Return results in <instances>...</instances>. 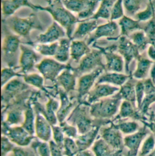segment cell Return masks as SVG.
<instances>
[{"label":"cell","mask_w":155,"mask_h":156,"mask_svg":"<svg viewBox=\"0 0 155 156\" xmlns=\"http://www.w3.org/2000/svg\"><path fill=\"white\" fill-rule=\"evenodd\" d=\"M35 9L36 10H40L49 12L54 21H56L66 30L67 37L71 40L74 32L75 24L82 21L64 7L61 0H53L46 7L35 5Z\"/></svg>","instance_id":"6da1fadb"},{"label":"cell","mask_w":155,"mask_h":156,"mask_svg":"<svg viewBox=\"0 0 155 156\" xmlns=\"http://www.w3.org/2000/svg\"><path fill=\"white\" fill-rule=\"evenodd\" d=\"M2 23L14 34L15 33L20 37L25 38L27 41L26 44L28 45L32 43L30 37V32L32 30H44L43 24L35 12L32 13L26 18L12 15L2 20Z\"/></svg>","instance_id":"7a4b0ae2"},{"label":"cell","mask_w":155,"mask_h":156,"mask_svg":"<svg viewBox=\"0 0 155 156\" xmlns=\"http://www.w3.org/2000/svg\"><path fill=\"white\" fill-rule=\"evenodd\" d=\"M2 30L5 32V36L2 42V61L8 65V67L16 68L19 55L18 52L20 45L22 43L21 41L20 37L10 32L7 26L3 23Z\"/></svg>","instance_id":"3957f363"},{"label":"cell","mask_w":155,"mask_h":156,"mask_svg":"<svg viewBox=\"0 0 155 156\" xmlns=\"http://www.w3.org/2000/svg\"><path fill=\"white\" fill-rule=\"evenodd\" d=\"M122 97L118 93L111 98L95 103L91 106L90 114L98 119H110L117 112Z\"/></svg>","instance_id":"277c9868"},{"label":"cell","mask_w":155,"mask_h":156,"mask_svg":"<svg viewBox=\"0 0 155 156\" xmlns=\"http://www.w3.org/2000/svg\"><path fill=\"white\" fill-rule=\"evenodd\" d=\"M61 2L69 10L78 13V18L82 21L95 14L101 0H61Z\"/></svg>","instance_id":"5b68a950"},{"label":"cell","mask_w":155,"mask_h":156,"mask_svg":"<svg viewBox=\"0 0 155 156\" xmlns=\"http://www.w3.org/2000/svg\"><path fill=\"white\" fill-rule=\"evenodd\" d=\"M102 51L98 49H93L85 55L79 63L77 68H72L77 77L91 73L98 67H102L105 70V65L102 62Z\"/></svg>","instance_id":"8992f818"},{"label":"cell","mask_w":155,"mask_h":156,"mask_svg":"<svg viewBox=\"0 0 155 156\" xmlns=\"http://www.w3.org/2000/svg\"><path fill=\"white\" fill-rule=\"evenodd\" d=\"M71 66L70 63H62L55 59L44 58L35 66V68L44 79L55 82L64 70Z\"/></svg>","instance_id":"52a82bcc"},{"label":"cell","mask_w":155,"mask_h":156,"mask_svg":"<svg viewBox=\"0 0 155 156\" xmlns=\"http://www.w3.org/2000/svg\"><path fill=\"white\" fill-rule=\"evenodd\" d=\"M121 34V29L118 23L115 21H109L108 23L98 26L97 28L90 35L87 40L88 46L93 44L98 39L105 37L109 40H116Z\"/></svg>","instance_id":"ba28073f"},{"label":"cell","mask_w":155,"mask_h":156,"mask_svg":"<svg viewBox=\"0 0 155 156\" xmlns=\"http://www.w3.org/2000/svg\"><path fill=\"white\" fill-rule=\"evenodd\" d=\"M116 50L124 59L126 72L129 74V66L133 58H138V48L126 36H120L118 44L116 45Z\"/></svg>","instance_id":"9c48e42d"},{"label":"cell","mask_w":155,"mask_h":156,"mask_svg":"<svg viewBox=\"0 0 155 156\" xmlns=\"http://www.w3.org/2000/svg\"><path fill=\"white\" fill-rule=\"evenodd\" d=\"M20 51L19 65L21 73L27 74L34 69L37 63L41 60V55L34 49L26 46L22 43L20 45Z\"/></svg>","instance_id":"30bf717a"},{"label":"cell","mask_w":155,"mask_h":156,"mask_svg":"<svg viewBox=\"0 0 155 156\" xmlns=\"http://www.w3.org/2000/svg\"><path fill=\"white\" fill-rule=\"evenodd\" d=\"M93 46L98 48L102 51V54L104 55L106 60L105 71L107 72L119 73L122 72L124 66V62L123 57L118 54L113 52V50H116V45H113L110 48H103L98 46V45L93 44Z\"/></svg>","instance_id":"8fae6325"},{"label":"cell","mask_w":155,"mask_h":156,"mask_svg":"<svg viewBox=\"0 0 155 156\" xmlns=\"http://www.w3.org/2000/svg\"><path fill=\"white\" fill-rule=\"evenodd\" d=\"M2 132L10 140L21 147L29 145L33 139V135L30 134L22 127L10 128L6 123H2Z\"/></svg>","instance_id":"7c38bea8"},{"label":"cell","mask_w":155,"mask_h":156,"mask_svg":"<svg viewBox=\"0 0 155 156\" xmlns=\"http://www.w3.org/2000/svg\"><path fill=\"white\" fill-rule=\"evenodd\" d=\"M66 35H67L66 30L56 21H53L44 33L36 37L35 43H53L64 38Z\"/></svg>","instance_id":"4fadbf2b"},{"label":"cell","mask_w":155,"mask_h":156,"mask_svg":"<svg viewBox=\"0 0 155 156\" xmlns=\"http://www.w3.org/2000/svg\"><path fill=\"white\" fill-rule=\"evenodd\" d=\"M104 71H105L104 68L98 67L91 73L84 74L80 77L78 87V97L79 100L89 93L95 81L98 80Z\"/></svg>","instance_id":"5bb4252c"},{"label":"cell","mask_w":155,"mask_h":156,"mask_svg":"<svg viewBox=\"0 0 155 156\" xmlns=\"http://www.w3.org/2000/svg\"><path fill=\"white\" fill-rule=\"evenodd\" d=\"M121 132L117 125L112 124L110 126L102 130L101 137L102 139L114 149L122 151L124 144Z\"/></svg>","instance_id":"9a60e30c"},{"label":"cell","mask_w":155,"mask_h":156,"mask_svg":"<svg viewBox=\"0 0 155 156\" xmlns=\"http://www.w3.org/2000/svg\"><path fill=\"white\" fill-rule=\"evenodd\" d=\"M85 109V108L78 106L70 117V118H73L72 119L77 126L78 132L81 134L88 132L94 127L93 121L88 117Z\"/></svg>","instance_id":"2e32d148"},{"label":"cell","mask_w":155,"mask_h":156,"mask_svg":"<svg viewBox=\"0 0 155 156\" xmlns=\"http://www.w3.org/2000/svg\"><path fill=\"white\" fill-rule=\"evenodd\" d=\"M119 88L110 85L107 83L96 84L93 89H91L88 94L87 101L88 103H93L102 98L107 97L113 95L116 92L119 91Z\"/></svg>","instance_id":"e0dca14e"},{"label":"cell","mask_w":155,"mask_h":156,"mask_svg":"<svg viewBox=\"0 0 155 156\" xmlns=\"http://www.w3.org/2000/svg\"><path fill=\"white\" fill-rule=\"evenodd\" d=\"M147 130L146 127H144L140 129L136 133L132 134L126 136L124 139V144L127 147L129 151L128 156H136L140 145L147 134Z\"/></svg>","instance_id":"ac0fdd59"},{"label":"cell","mask_w":155,"mask_h":156,"mask_svg":"<svg viewBox=\"0 0 155 156\" xmlns=\"http://www.w3.org/2000/svg\"><path fill=\"white\" fill-rule=\"evenodd\" d=\"M35 5L30 0H2V13L4 18L12 16L14 13L22 7H28L36 11Z\"/></svg>","instance_id":"d6986e66"},{"label":"cell","mask_w":155,"mask_h":156,"mask_svg":"<svg viewBox=\"0 0 155 156\" xmlns=\"http://www.w3.org/2000/svg\"><path fill=\"white\" fill-rule=\"evenodd\" d=\"M29 86L27 83H23L21 80L15 78L9 81L2 89V101H9L16 94L27 89Z\"/></svg>","instance_id":"ffe728a7"},{"label":"cell","mask_w":155,"mask_h":156,"mask_svg":"<svg viewBox=\"0 0 155 156\" xmlns=\"http://www.w3.org/2000/svg\"><path fill=\"white\" fill-rule=\"evenodd\" d=\"M98 26V20H82L78 24L71 40H82L87 35H90Z\"/></svg>","instance_id":"44dd1931"},{"label":"cell","mask_w":155,"mask_h":156,"mask_svg":"<svg viewBox=\"0 0 155 156\" xmlns=\"http://www.w3.org/2000/svg\"><path fill=\"white\" fill-rule=\"evenodd\" d=\"M72 66L64 70L57 78V83L61 86L66 93L75 90L77 76L72 69Z\"/></svg>","instance_id":"7402d4cb"},{"label":"cell","mask_w":155,"mask_h":156,"mask_svg":"<svg viewBox=\"0 0 155 156\" xmlns=\"http://www.w3.org/2000/svg\"><path fill=\"white\" fill-rule=\"evenodd\" d=\"M91 51V49L84 40H72L71 57L76 63H79L81 60Z\"/></svg>","instance_id":"603a6c76"},{"label":"cell","mask_w":155,"mask_h":156,"mask_svg":"<svg viewBox=\"0 0 155 156\" xmlns=\"http://www.w3.org/2000/svg\"><path fill=\"white\" fill-rule=\"evenodd\" d=\"M35 131L37 137L45 142L49 141L51 138L52 132L50 124L47 119L40 114H37L36 115Z\"/></svg>","instance_id":"cb8c5ba5"},{"label":"cell","mask_w":155,"mask_h":156,"mask_svg":"<svg viewBox=\"0 0 155 156\" xmlns=\"http://www.w3.org/2000/svg\"><path fill=\"white\" fill-rule=\"evenodd\" d=\"M92 151L95 156H122V150H116L104 139H98L93 145Z\"/></svg>","instance_id":"d4e9b609"},{"label":"cell","mask_w":155,"mask_h":156,"mask_svg":"<svg viewBox=\"0 0 155 156\" xmlns=\"http://www.w3.org/2000/svg\"><path fill=\"white\" fill-rule=\"evenodd\" d=\"M129 78V76L127 75L122 74L119 73L107 72L99 77L96 84L107 83L122 86L127 82Z\"/></svg>","instance_id":"484cf974"},{"label":"cell","mask_w":155,"mask_h":156,"mask_svg":"<svg viewBox=\"0 0 155 156\" xmlns=\"http://www.w3.org/2000/svg\"><path fill=\"white\" fill-rule=\"evenodd\" d=\"M99 129L100 126H95L88 132L81 134V136L77 137L75 142L79 151L87 150L91 147L98 134Z\"/></svg>","instance_id":"4316f807"},{"label":"cell","mask_w":155,"mask_h":156,"mask_svg":"<svg viewBox=\"0 0 155 156\" xmlns=\"http://www.w3.org/2000/svg\"><path fill=\"white\" fill-rule=\"evenodd\" d=\"M72 40L69 38H63L58 41V47L54 58L58 62L66 63L71 57V44Z\"/></svg>","instance_id":"83f0119b"},{"label":"cell","mask_w":155,"mask_h":156,"mask_svg":"<svg viewBox=\"0 0 155 156\" xmlns=\"http://www.w3.org/2000/svg\"><path fill=\"white\" fill-rule=\"evenodd\" d=\"M116 1V0H101L97 11L91 18L87 20H98L99 18H102L110 21L112 9Z\"/></svg>","instance_id":"f1b7e54d"},{"label":"cell","mask_w":155,"mask_h":156,"mask_svg":"<svg viewBox=\"0 0 155 156\" xmlns=\"http://www.w3.org/2000/svg\"><path fill=\"white\" fill-rule=\"evenodd\" d=\"M118 24L121 29L120 36H126L128 37L132 32L141 29V26L139 21L133 20L125 15L119 19Z\"/></svg>","instance_id":"f546056e"},{"label":"cell","mask_w":155,"mask_h":156,"mask_svg":"<svg viewBox=\"0 0 155 156\" xmlns=\"http://www.w3.org/2000/svg\"><path fill=\"white\" fill-rule=\"evenodd\" d=\"M59 94L61 98V105L59 110L57 111V115L58 121L60 123H62L64 122V119L67 117L71 110L72 109L74 103L69 99L67 93L65 91L60 90Z\"/></svg>","instance_id":"4dcf8cb0"},{"label":"cell","mask_w":155,"mask_h":156,"mask_svg":"<svg viewBox=\"0 0 155 156\" xmlns=\"http://www.w3.org/2000/svg\"><path fill=\"white\" fill-rule=\"evenodd\" d=\"M38 54L46 57H54L57 53L58 47V42H55L50 44L35 43L32 42L30 44Z\"/></svg>","instance_id":"1f68e13d"},{"label":"cell","mask_w":155,"mask_h":156,"mask_svg":"<svg viewBox=\"0 0 155 156\" xmlns=\"http://www.w3.org/2000/svg\"><path fill=\"white\" fill-rule=\"evenodd\" d=\"M118 93L122 98L131 102L132 104L135 103L136 99L135 86L130 80L121 86Z\"/></svg>","instance_id":"d6a6232c"},{"label":"cell","mask_w":155,"mask_h":156,"mask_svg":"<svg viewBox=\"0 0 155 156\" xmlns=\"http://www.w3.org/2000/svg\"><path fill=\"white\" fill-rule=\"evenodd\" d=\"M58 102L53 98H50L46 105V111L43 112L45 118L52 126H55L57 123V117L55 112L58 110Z\"/></svg>","instance_id":"836d02e7"},{"label":"cell","mask_w":155,"mask_h":156,"mask_svg":"<svg viewBox=\"0 0 155 156\" xmlns=\"http://www.w3.org/2000/svg\"><path fill=\"white\" fill-rule=\"evenodd\" d=\"M129 117L134 119H140V115L136 112L134 108V105L127 100H125L121 105L120 112L117 118L123 119Z\"/></svg>","instance_id":"e575fe53"},{"label":"cell","mask_w":155,"mask_h":156,"mask_svg":"<svg viewBox=\"0 0 155 156\" xmlns=\"http://www.w3.org/2000/svg\"><path fill=\"white\" fill-rule=\"evenodd\" d=\"M138 60L137 68L133 76L135 78L138 79L144 78L147 76L152 62L147 59L141 58L140 57H138Z\"/></svg>","instance_id":"d590c367"},{"label":"cell","mask_w":155,"mask_h":156,"mask_svg":"<svg viewBox=\"0 0 155 156\" xmlns=\"http://www.w3.org/2000/svg\"><path fill=\"white\" fill-rule=\"evenodd\" d=\"M24 115V120L22 127L30 134L33 135L35 129L34 123L35 118L33 109L30 106H29L27 108Z\"/></svg>","instance_id":"8d00e7d4"},{"label":"cell","mask_w":155,"mask_h":156,"mask_svg":"<svg viewBox=\"0 0 155 156\" xmlns=\"http://www.w3.org/2000/svg\"><path fill=\"white\" fill-rule=\"evenodd\" d=\"M24 80L26 83L40 89H44V77L36 73L24 74Z\"/></svg>","instance_id":"74e56055"},{"label":"cell","mask_w":155,"mask_h":156,"mask_svg":"<svg viewBox=\"0 0 155 156\" xmlns=\"http://www.w3.org/2000/svg\"><path fill=\"white\" fill-rule=\"evenodd\" d=\"M143 0H123V7L129 16H133L141 8Z\"/></svg>","instance_id":"f35d334b"},{"label":"cell","mask_w":155,"mask_h":156,"mask_svg":"<svg viewBox=\"0 0 155 156\" xmlns=\"http://www.w3.org/2000/svg\"><path fill=\"white\" fill-rule=\"evenodd\" d=\"M128 37L138 48L139 50L144 49L147 43L146 37L143 32H133Z\"/></svg>","instance_id":"ab89813d"},{"label":"cell","mask_w":155,"mask_h":156,"mask_svg":"<svg viewBox=\"0 0 155 156\" xmlns=\"http://www.w3.org/2000/svg\"><path fill=\"white\" fill-rule=\"evenodd\" d=\"M16 68L7 67L2 68L1 72V84L3 87L10 80L14 77H23L24 74H21L15 71L14 69Z\"/></svg>","instance_id":"60d3db41"},{"label":"cell","mask_w":155,"mask_h":156,"mask_svg":"<svg viewBox=\"0 0 155 156\" xmlns=\"http://www.w3.org/2000/svg\"><path fill=\"white\" fill-rule=\"evenodd\" d=\"M119 129L124 134H130L136 133L140 129V126L136 122H128L121 123L117 125Z\"/></svg>","instance_id":"b9f144b4"},{"label":"cell","mask_w":155,"mask_h":156,"mask_svg":"<svg viewBox=\"0 0 155 156\" xmlns=\"http://www.w3.org/2000/svg\"><path fill=\"white\" fill-rule=\"evenodd\" d=\"M65 150V154L67 156H74L79 151L76 142H75L72 138H65L64 148Z\"/></svg>","instance_id":"7bdbcfd3"},{"label":"cell","mask_w":155,"mask_h":156,"mask_svg":"<svg viewBox=\"0 0 155 156\" xmlns=\"http://www.w3.org/2000/svg\"><path fill=\"white\" fill-rule=\"evenodd\" d=\"M155 140L153 135H150L144 142L139 156H147L155 148Z\"/></svg>","instance_id":"ee69618b"},{"label":"cell","mask_w":155,"mask_h":156,"mask_svg":"<svg viewBox=\"0 0 155 156\" xmlns=\"http://www.w3.org/2000/svg\"><path fill=\"white\" fill-rule=\"evenodd\" d=\"M123 0H116L112 11L111 21H115L121 18L124 16Z\"/></svg>","instance_id":"f6af8a7d"},{"label":"cell","mask_w":155,"mask_h":156,"mask_svg":"<svg viewBox=\"0 0 155 156\" xmlns=\"http://www.w3.org/2000/svg\"><path fill=\"white\" fill-rule=\"evenodd\" d=\"M52 126L53 131V137L54 142L61 148H64V144L65 138L64 137V132L61 127L58 126Z\"/></svg>","instance_id":"bcb514c9"},{"label":"cell","mask_w":155,"mask_h":156,"mask_svg":"<svg viewBox=\"0 0 155 156\" xmlns=\"http://www.w3.org/2000/svg\"><path fill=\"white\" fill-rule=\"evenodd\" d=\"M23 117L21 111L18 109H14L9 113L7 119V123L10 125H17L21 123Z\"/></svg>","instance_id":"7dc6e473"},{"label":"cell","mask_w":155,"mask_h":156,"mask_svg":"<svg viewBox=\"0 0 155 156\" xmlns=\"http://www.w3.org/2000/svg\"><path fill=\"white\" fill-rule=\"evenodd\" d=\"M35 149L36 150L39 156H52L50 146L46 142H33Z\"/></svg>","instance_id":"c3c4849f"},{"label":"cell","mask_w":155,"mask_h":156,"mask_svg":"<svg viewBox=\"0 0 155 156\" xmlns=\"http://www.w3.org/2000/svg\"><path fill=\"white\" fill-rule=\"evenodd\" d=\"M155 102V92L146 94V96L144 98L141 105L140 108L143 114H147L149 106L153 103Z\"/></svg>","instance_id":"681fc988"},{"label":"cell","mask_w":155,"mask_h":156,"mask_svg":"<svg viewBox=\"0 0 155 156\" xmlns=\"http://www.w3.org/2000/svg\"><path fill=\"white\" fill-rule=\"evenodd\" d=\"M135 90H136V100L138 102V106L140 109L141 103L143 100L144 97V94L145 93L144 90V82L140 81H138L136 84L135 85Z\"/></svg>","instance_id":"f907efd6"},{"label":"cell","mask_w":155,"mask_h":156,"mask_svg":"<svg viewBox=\"0 0 155 156\" xmlns=\"http://www.w3.org/2000/svg\"><path fill=\"white\" fill-rule=\"evenodd\" d=\"M61 128L64 133H65L70 138H77V129L73 126L69 125L64 122L60 123Z\"/></svg>","instance_id":"816d5d0a"},{"label":"cell","mask_w":155,"mask_h":156,"mask_svg":"<svg viewBox=\"0 0 155 156\" xmlns=\"http://www.w3.org/2000/svg\"><path fill=\"white\" fill-rule=\"evenodd\" d=\"M14 148L13 145L10 142L9 139L5 136H2L1 139V154L5 156L6 154Z\"/></svg>","instance_id":"f5cc1de1"},{"label":"cell","mask_w":155,"mask_h":156,"mask_svg":"<svg viewBox=\"0 0 155 156\" xmlns=\"http://www.w3.org/2000/svg\"><path fill=\"white\" fill-rule=\"evenodd\" d=\"M49 146L51 151V156H63L62 153L63 148H60L55 142L50 141L49 143Z\"/></svg>","instance_id":"db71d44e"},{"label":"cell","mask_w":155,"mask_h":156,"mask_svg":"<svg viewBox=\"0 0 155 156\" xmlns=\"http://www.w3.org/2000/svg\"><path fill=\"white\" fill-rule=\"evenodd\" d=\"M151 15H152V12H151V9H150V6H149L146 10L137 13L135 15V17L137 18L138 21H145L147 19H149L151 16Z\"/></svg>","instance_id":"11a10c76"},{"label":"cell","mask_w":155,"mask_h":156,"mask_svg":"<svg viewBox=\"0 0 155 156\" xmlns=\"http://www.w3.org/2000/svg\"><path fill=\"white\" fill-rule=\"evenodd\" d=\"M144 90L146 94H149L155 92V87L150 79H147L144 82Z\"/></svg>","instance_id":"9f6ffc18"},{"label":"cell","mask_w":155,"mask_h":156,"mask_svg":"<svg viewBox=\"0 0 155 156\" xmlns=\"http://www.w3.org/2000/svg\"><path fill=\"white\" fill-rule=\"evenodd\" d=\"M12 151L13 153L12 156H35L32 155L31 153H29L28 151H26L21 148L15 147Z\"/></svg>","instance_id":"6f0895ef"},{"label":"cell","mask_w":155,"mask_h":156,"mask_svg":"<svg viewBox=\"0 0 155 156\" xmlns=\"http://www.w3.org/2000/svg\"><path fill=\"white\" fill-rule=\"evenodd\" d=\"M76 156H94L93 153H91L90 151L84 150L79 151L77 154L75 155Z\"/></svg>","instance_id":"680465c9"},{"label":"cell","mask_w":155,"mask_h":156,"mask_svg":"<svg viewBox=\"0 0 155 156\" xmlns=\"http://www.w3.org/2000/svg\"><path fill=\"white\" fill-rule=\"evenodd\" d=\"M149 56L153 60H155V49L153 47H150L149 50Z\"/></svg>","instance_id":"91938a15"},{"label":"cell","mask_w":155,"mask_h":156,"mask_svg":"<svg viewBox=\"0 0 155 156\" xmlns=\"http://www.w3.org/2000/svg\"><path fill=\"white\" fill-rule=\"evenodd\" d=\"M149 126L150 128V129L153 131V133H155V120L152 121L150 124L149 125Z\"/></svg>","instance_id":"94428289"},{"label":"cell","mask_w":155,"mask_h":156,"mask_svg":"<svg viewBox=\"0 0 155 156\" xmlns=\"http://www.w3.org/2000/svg\"><path fill=\"white\" fill-rule=\"evenodd\" d=\"M147 156H155V149L151 153H150L149 155H147Z\"/></svg>","instance_id":"6125c7cd"}]
</instances>
